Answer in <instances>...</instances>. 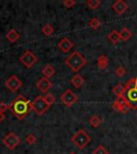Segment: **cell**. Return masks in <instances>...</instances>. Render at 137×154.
I'll use <instances>...</instances> for the list:
<instances>
[{
  "instance_id": "cell-1",
  "label": "cell",
  "mask_w": 137,
  "mask_h": 154,
  "mask_svg": "<svg viewBox=\"0 0 137 154\" xmlns=\"http://www.w3.org/2000/svg\"><path fill=\"white\" fill-rule=\"evenodd\" d=\"M13 115L19 120H24L29 112L32 110L31 107V102L28 99H26L24 95L19 94L16 99L13 100V102L10 104V109H9Z\"/></svg>"
},
{
  "instance_id": "cell-2",
  "label": "cell",
  "mask_w": 137,
  "mask_h": 154,
  "mask_svg": "<svg viewBox=\"0 0 137 154\" xmlns=\"http://www.w3.org/2000/svg\"><path fill=\"white\" fill-rule=\"evenodd\" d=\"M64 63L67 66L70 67L71 71H73L74 73H78L87 64V60L79 51H75L67 56Z\"/></svg>"
},
{
  "instance_id": "cell-3",
  "label": "cell",
  "mask_w": 137,
  "mask_h": 154,
  "mask_svg": "<svg viewBox=\"0 0 137 154\" xmlns=\"http://www.w3.org/2000/svg\"><path fill=\"white\" fill-rule=\"evenodd\" d=\"M71 141L79 150H84L91 142V137L84 130H78L71 138Z\"/></svg>"
},
{
  "instance_id": "cell-4",
  "label": "cell",
  "mask_w": 137,
  "mask_h": 154,
  "mask_svg": "<svg viewBox=\"0 0 137 154\" xmlns=\"http://www.w3.org/2000/svg\"><path fill=\"white\" fill-rule=\"evenodd\" d=\"M31 107L32 111H34L38 116H43L48 109L51 108V106L48 105L45 100H44L43 95L36 96V99L31 102Z\"/></svg>"
},
{
  "instance_id": "cell-5",
  "label": "cell",
  "mask_w": 137,
  "mask_h": 154,
  "mask_svg": "<svg viewBox=\"0 0 137 154\" xmlns=\"http://www.w3.org/2000/svg\"><path fill=\"white\" fill-rule=\"evenodd\" d=\"M113 109L118 112L121 113H128L129 111L132 109V106L129 103V101L126 100L124 95L120 96V97H117L116 101L113 103Z\"/></svg>"
},
{
  "instance_id": "cell-6",
  "label": "cell",
  "mask_w": 137,
  "mask_h": 154,
  "mask_svg": "<svg viewBox=\"0 0 137 154\" xmlns=\"http://www.w3.org/2000/svg\"><path fill=\"white\" fill-rule=\"evenodd\" d=\"M2 143L9 150H14L19 146L20 139H19V137L14 132H10L2 138Z\"/></svg>"
},
{
  "instance_id": "cell-7",
  "label": "cell",
  "mask_w": 137,
  "mask_h": 154,
  "mask_svg": "<svg viewBox=\"0 0 137 154\" xmlns=\"http://www.w3.org/2000/svg\"><path fill=\"white\" fill-rule=\"evenodd\" d=\"M60 101H61V103L67 106V107H72L74 104L77 103L78 96H77V94L75 93V92H73V90L67 89L60 95Z\"/></svg>"
},
{
  "instance_id": "cell-8",
  "label": "cell",
  "mask_w": 137,
  "mask_h": 154,
  "mask_svg": "<svg viewBox=\"0 0 137 154\" xmlns=\"http://www.w3.org/2000/svg\"><path fill=\"white\" fill-rule=\"evenodd\" d=\"M19 61H20V63L24 64L27 69H31L36 63V61H38V57H36L32 51H26L20 57H19Z\"/></svg>"
},
{
  "instance_id": "cell-9",
  "label": "cell",
  "mask_w": 137,
  "mask_h": 154,
  "mask_svg": "<svg viewBox=\"0 0 137 154\" xmlns=\"http://www.w3.org/2000/svg\"><path fill=\"white\" fill-rule=\"evenodd\" d=\"M5 86L11 92H17L20 89V87L23 86V82L19 79L16 75H11L5 82Z\"/></svg>"
},
{
  "instance_id": "cell-10",
  "label": "cell",
  "mask_w": 137,
  "mask_h": 154,
  "mask_svg": "<svg viewBox=\"0 0 137 154\" xmlns=\"http://www.w3.org/2000/svg\"><path fill=\"white\" fill-rule=\"evenodd\" d=\"M36 88L43 93H48V91L53 88V82L48 78L42 77L41 79H39V82H36Z\"/></svg>"
},
{
  "instance_id": "cell-11",
  "label": "cell",
  "mask_w": 137,
  "mask_h": 154,
  "mask_svg": "<svg viewBox=\"0 0 137 154\" xmlns=\"http://www.w3.org/2000/svg\"><path fill=\"white\" fill-rule=\"evenodd\" d=\"M124 96L132 106V109H137V87L133 89L126 90Z\"/></svg>"
},
{
  "instance_id": "cell-12",
  "label": "cell",
  "mask_w": 137,
  "mask_h": 154,
  "mask_svg": "<svg viewBox=\"0 0 137 154\" xmlns=\"http://www.w3.org/2000/svg\"><path fill=\"white\" fill-rule=\"evenodd\" d=\"M129 9V5L123 0H117L113 3V10L115 11L116 14L122 15L124 14Z\"/></svg>"
},
{
  "instance_id": "cell-13",
  "label": "cell",
  "mask_w": 137,
  "mask_h": 154,
  "mask_svg": "<svg viewBox=\"0 0 137 154\" xmlns=\"http://www.w3.org/2000/svg\"><path fill=\"white\" fill-rule=\"evenodd\" d=\"M73 47H74V43L69 38H62L58 43V48L62 53H69Z\"/></svg>"
},
{
  "instance_id": "cell-14",
  "label": "cell",
  "mask_w": 137,
  "mask_h": 154,
  "mask_svg": "<svg viewBox=\"0 0 137 154\" xmlns=\"http://www.w3.org/2000/svg\"><path fill=\"white\" fill-rule=\"evenodd\" d=\"M111 92L115 94L117 97H120V96H123L126 92V88H125V85L121 84V82H118V84L114 86V88L111 89Z\"/></svg>"
},
{
  "instance_id": "cell-15",
  "label": "cell",
  "mask_w": 137,
  "mask_h": 154,
  "mask_svg": "<svg viewBox=\"0 0 137 154\" xmlns=\"http://www.w3.org/2000/svg\"><path fill=\"white\" fill-rule=\"evenodd\" d=\"M19 38H20V34L15 29H10L9 31L7 32V34H5V38L10 43H15L17 40H19Z\"/></svg>"
},
{
  "instance_id": "cell-16",
  "label": "cell",
  "mask_w": 137,
  "mask_h": 154,
  "mask_svg": "<svg viewBox=\"0 0 137 154\" xmlns=\"http://www.w3.org/2000/svg\"><path fill=\"white\" fill-rule=\"evenodd\" d=\"M84 82H85L84 77L79 74H75L74 76L71 78V84H72L73 87L76 88V89H79L80 87L84 85Z\"/></svg>"
},
{
  "instance_id": "cell-17",
  "label": "cell",
  "mask_w": 137,
  "mask_h": 154,
  "mask_svg": "<svg viewBox=\"0 0 137 154\" xmlns=\"http://www.w3.org/2000/svg\"><path fill=\"white\" fill-rule=\"evenodd\" d=\"M55 72H56L55 67H54L51 64H46L45 66L43 67V70H42L43 76L45 77V78H48V79L55 75Z\"/></svg>"
},
{
  "instance_id": "cell-18",
  "label": "cell",
  "mask_w": 137,
  "mask_h": 154,
  "mask_svg": "<svg viewBox=\"0 0 137 154\" xmlns=\"http://www.w3.org/2000/svg\"><path fill=\"white\" fill-rule=\"evenodd\" d=\"M96 64H98V66H99L101 70H105L106 67L108 66V58H107V56H105V55L99 56L98 60H96Z\"/></svg>"
},
{
  "instance_id": "cell-19",
  "label": "cell",
  "mask_w": 137,
  "mask_h": 154,
  "mask_svg": "<svg viewBox=\"0 0 137 154\" xmlns=\"http://www.w3.org/2000/svg\"><path fill=\"white\" fill-rule=\"evenodd\" d=\"M107 38H108L113 44H117L121 41L120 33H119V31H117V30H111L108 35H107Z\"/></svg>"
},
{
  "instance_id": "cell-20",
  "label": "cell",
  "mask_w": 137,
  "mask_h": 154,
  "mask_svg": "<svg viewBox=\"0 0 137 154\" xmlns=\"http://www.w3.org/2000/svg\"><path fill=\"white\" fill-rule=\"evenodd\" d=\"M119 33H120V36H121V41H124V42L129 41L133 35L132 31H131L129 28H126V27H123L120 31H119Z\"/></svg>"
},
{
  "instance_id": "cell-21",
  "label": "cell",
  "mask_w": 137,
  "mask_h": 154,
  "mask_svg": "<svg viewBox=\"0 0 137 154\" xmlns=\"http://www.w3.org/2000/svg\"><path fill=\"white\" fill-rule=\"evenodd\" d=\"M89 124L91 125L92 128H100V126H101V124H102V119H101V117H99L98 115H93L92 117H90V119H89Z\"/></svg>"
},
{
  "instance_id": "cell-22",
  "label": "cell",
  "mask_w": 137,
  "mask_h": 154,
  "mask_svg": "<svg viewBox=\"0 0 137 154\" xmlns=\"http://www.w3.org/2000/svg\"><path fill=\"white\" fill-rule=\"evenodd\" d=\"M54 31H55V29L51 24H45L42 27V33L45 36H51L54 33Z\"/></svg>"
},
{
  "instance_id": "cell-23",
  "label": "cell",
  "mask_w": 137,
  "mask_h": 154,
  "mask_svg": "<svg viewBox=\"0 0 137 154\" xmlns=\"http://www.w3.org/2000/svg\"><path fill=\"white\" fill-rule=\"evenodd\" d=\"M88 25H89V27L91 29H93V30H96V29H99L100 27L102 26V23H101V20L98 18V17H93V18H91L89 20Z\"/></svg>"
},
{
  "instance_id": "cell-24",
  "label": "cell",
  "mask_w": 137,
  "mask_h": 154,
  "mask_svg": "<svg viewBox=\"0 0 137 154\" xmlns=\"http://www.w3.org/2000/svg\"><path fill=\"white\" fill-rule=\"evenodd\" d=\"M86 5L91 10H96L101 5V1L100 0H87Z\"/></svg>"
},
{
  "instance_id": "cell-25",
  "label": "cell",
  "mask_w": 137,
  "mask_h": 154,
  "mask_svg": "<svg viewBox=\"0 0 137 154\" xmlns=\"http://www.w3.org/2000/svg\"><path fill=\"white\" fill-rule=\"evenodd\" d=\"M136 87H137V76L134 77V78L129 79L128 82L125 84V88H126V90L133 89V88H136Z\"/></svg>"
},
{
  "instance_id": "cell-26",
  "label": "cell",
  "mask_w": 137,
  "mask_h": 154,
  "mask_svg": "<svg viewBox=\"0 0 137 154\" xmlns=\"http://www.w3.org/2000/svg\"><path fill=\"white\" fill-rule=\"evenodd\" d=\"M26 143L29 144V146H32V144H34L36 142V136L34 134H32V133H30V134H28L26 136Z\"/></svg>"
},
{
  "instance_id": "cell-27",
  "label": "cell",
  "mask_w": 137,
  "mask_h": 154,
  "mask_svg": "<svg viewBox=\"0 0 137 154\" xmlns=\"http://www.w3.org/2000/svg\"><path fill=\"white\" fill-rule=\"evenodd\" d=\"M92 154H109L108 150L106 149L104 146H99V147H96L95 149L92 151Z\"/></svg>"
},
{
  "instance_id": "cell-28",
  "label": "cell",
  "mask_w": 137,
  "mask_h": 154,
  "mask_svg": "<svg viewBox=\"0 0 137 154\" xmlns=\"http://www.w3.org/2000/svg\"><path fill=\"white\" fill-rule=\"evenodd\" d=\"M44 100H45L46 103H47L49 106L54 105L55 102H56V97L51 93H46L45 95H44Z\"/></svg>"
},
{
  "instance_id": "cell-29",
  "label": "cell",
  "mask_w": 137,
  "mask_h": 154,
  "mask_svg": "<svg viewBox=\"0 0 137 154\" xmlns=\"http://www.w3.org/2000/svg\"><path fill=\"white\" fill-rule=\"evenodd\" d=\"M115 73H116V75H117V76L122 77V76H124V75L126 74V71H125L124 66H122V65H119L118 67H116Z\"/></svg>"
},
{
  "instance_id": "cell-30",
  "label": "cell",
  "mask_w": 137,
  "mask_h": 154,
  "mask_svg": "<svg viewBox=\"0 0 137 154\" xmlns=\"http://www.w3.org/2000/svg\"><path fill=\"white\" fill-rule=\"evenodd\" d=\"M75 0H64L62 2V5H64V8H67V9H71V8H73L75 5Z\"/></svg>"
},
{
  "instance_id": "cell-31",
  "label": "cell",
  "mask_w": 137,
  "mask_h": 154,
  "mask_svg": "<svg viewBox=\"0 0 137 154\" xmlns=\"http://www.w3.org/2000/svg\"><path fill=\"white\" fill-rule=\"evenodd\" d=\"M8 109H10V104L1 102V103H0V112H5Z\"/></svg>"
},
{
  "instance_id": "cell-32",
  "label": "cell",
  "mask_w": 137,
  "mask_h": 154,
  "mask_svg": "<svg viewBox=\"0 0 137 154\" xmlns=\"http://www.w3.org/2000/svg\"><path fill=\"white\" fill-rule=\"evenodd\" d=\"M5 112H0V122L5 121Z\"/></svg>"
},
{
  "instance_id": "cell-33",
  "label": "cell",
  "mask_w": 137,
  "mask_h": 154,
  "mask_svg": "<svg viewBox=\"0 0 137 154\" xmlns=\"http://www.w3.org/2000/svg\"><path fill=\"white\" fill-rule=\"evenodd\" d=\"M69 154H76V153H75V152H70Z\"/></svg>"
}]
</instances>
